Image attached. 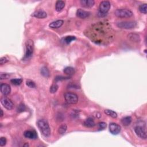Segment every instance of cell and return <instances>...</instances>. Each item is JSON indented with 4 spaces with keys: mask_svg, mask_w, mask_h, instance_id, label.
I'll return each instance as SVG.
<instances>
[{
    "mask_svg": "<svg viewBox=\"0 0 147 147\" xmlns=\"http://www.w3.org/2000/svg\"><path fill=\"white\" fill-rule=\"evenodd\" d=\"M37 127L44 137H49L51 135V129L48 123L45 120H40L37 122Z\"/></svg>",
    "mask_w": 147,
    "mask_h": 147,
    "instance_id": "6da1fadb",
    "label": "cell"
},
{
    "mask_svg": "<svg viewBox=\"0 0 147 147\" xmlns=\"http://www.w3.org/2000/svg\"><path fill=\"white\" fill-rule=\"evenodd\" d=\"M110 3L108 1H103L100 3L99 6V12L98 15L100 17H104L106 15L110 8Z\"/></svg>",
    "mask_w": 147,
    "mask_h": 147,
    "instance_id": "7a4b0ae2",
    "label": "cell"
},
{
    "mask_svg": "<svg viewBox=\"0 0 147 147\" xmlns=\"http://www.w3.org/2000/svg\"><path fill=\"white\" fill-rule=\"evenodd\" d=\"M135 132L138 137L143 140H146L147 138L146 131V125L144 122L143 125H138L135 128Z\"/></svg>",
    "mask_w": 147,
    "mask_h": 147,
    "instance_id": "3957f363",
    "label": "cell"
},
{
    "mask_svg": "<svg viewBox=\"0 0 147 147\" xmlns=\"http://www.w3.org/2000/svg\"><path fill=\"white\" fill-rule=\"evenodd\" d=\"M25 46H26V51H25L24 58V59L28 60L29 59H30L33 55V48H34L33 40L29 39L28 40L26 41Z\"/></svg>",
    "mask_w": 147,
    "mask_h": 147,
    "instance_id": "277c9868",
    "label": "cell"
},
{
    "mask_svg": "<svg viewBox=\"0 0 147 147\" xmlns=\"http://www.w3.org/2000/svg\"><path fill=\"white\" fill-rule=\"evenodd\" d=\"M114 14L119 18H129L133 16V12L128 9H118L114 12Z\"/></svg>",
    "mask_w": 147,
    "mask_h": 147,
    "instance_id": "5b68a950",
    "label": "cell"
},
{
    "mask_svg": "<svg viewBox=\"0 0 147 147\" xmlns=\"http://www.w3.org/2000/svg\"><path fill=\"white\" fill-rule=\"evenodd\" d=\"M137 24L135 21H121L117 23V26L118 28L125 29H131L135 28Z\"/></svg>",
    "mask_w": 147,
    "mask_h": 147,
    "instance_id": "8992f818",
    "label": "cell"
},
{
    "mask_svg": "<svg viewBox=\"0 0 147 147\" xmlns=\"http://www.w3.org/2000/svg\"><path fill=\"white\" fill-rule=\"evenodd\" d=\"M65 100L69 104H75L78 101V97L76 94L73 93H66L64 95Z\"/></svg>",
    "mask_w": 147,
    "mask_h": 147,
    "instance_id": "52a82bcc",
    "label": "cell"
},
{
    "mask_svg": "<svg viewBox=\"0 0 147 147\" xmlns=\"http://www.w3.org/2000/svg\"><path fill=\"white\" fill-rule=\"evenodd\" d=\"M109 131L113 135H118L121 130V127L120 125L114 122H111L109 124Z\"/></svg>",
    "mask_w": 147,
    "mask_h": 147,
    "instance_id": "ba28073f",
    "label": "cell"
},
{
    "mask_svg": "<svg viewBox=\"0 0 147 147\" xmlns=\"http://www.w3.org/2000/svg\"><path fill=\"white\" fill-rule=\"evenodd\" d=\"M1 103L5 109H6L7 110H10L13 108L14 107V104H13L12 101L10 100V99L4 97L1 99Z\"/></svg>",
    "mask_w": 147,
    "mask_h": 147,
    "instance_id": "9c48e42d",
    "label": "cell"
},
{
    "mask_svg": "<svg viewBox=\"0 0 147 147\" xmlns=\"http://www.w3.org/2000/svg\"><path fill=\"white\" fill-rule=\"evenodd\" d=\"M0 90L4 95H9L11 92V88L8 84L2 83L0 86Z\"/></svg>",
    "mask_w": 147,
    "mask_h": 147,
    "instance_id": "30bf717a",
    "label": "cell"
},
{
    "mask_svg": "<svg viewBox=\"0 0 147 147\" xmlns=\"http://www.w3.org/2000/svg\"><path fill=\"white\" fill-rule=\"evenodd\" d=\"M127 37L129 41L134 43H139L141 40L140 36L136 33H130L128 34Z\"/></svg>",
    "mask_w": 147,
    "mask_h": 147,
    "instance_id": "8fae6325",
    "label": "cell"
},
{
    "mask_svg": "<svg viewBox=\"0 0 147 147\" xmlns=\"http://www.w3.org/2000/svg\"><path fill=\"white\" fill-rule=\"evenodd\" d=\"M24 137L26 138L29 139H32V140H34V139H36L37 138V133L34 130H26L24 132Z\"/></svg>",
    "mask_w": 147,
    "mask_h": 147,
    "instance_id": "7c38bea8",
    "label": "cell"
},
{
    "mask_svg": "<svg viewBox=\"0 0 147 147\" xmlns=\"http://www.w3.org/2000/svg\"><path fill=\"white\" fill-rule=\"evenodd\" d=\"M90 15V13L89 12L86 11V10H83L82 9H79L77 10L76 11V16L82 19H85L87 17H88Z\"/></svg>",
    "mask_w": 147,
    "mask_h": 147,
    "instance_id": "4fadbf2b",
    "label": "cell"
},
{
    "mask_svg": "<svg viewBox=\"0 0 147 147\" xmlns=\"http://www.w3.org/2000/svg\"><path fill=\"white\" fill-rule=\"evenodd\" d=\"M80 3L83 7L90 8H92L94 6L95 1L94 0H81L80 1Z\"/></svg>",
    "mask_w": 147,
    "mask_h": 147,
    "instance_id": "5bb4252c",
    "label": "cell"
},
{
    "mask_svg": "<svg viewBox=\"0 0 147 147\" xmlns=\"http://www.w3.org/2000/svg\"><path fill=\"white\" fill-rule=\"evenodd\" d=\"M64 23V21L62 20H58L55 21H53L50 24L49 26L50 28H53V29H57L61 27L63 25Z\"/></svg>",
    "mask_w": 147,
    "mask_h": 147,
    "instance_id": "9a60e30c",
    "label": "cell"
},
{
    "mask_svg": "<svg viewBox=\"0 0 147 147\" xmlns=\"http://www.w3.org/2000/svg\"><path fill=\"white\" fill-rule=\"evenodd\" d=\"M32 16L34 17H36L37 18H44L47 17V13L44 12V10H37V11L34 12Z\"/></svg>",
    "mask_w": 147,
    "mask_h": 147,
    "instance_id": "2e32d148",
    "label": "cell"
},
{
    "mask_svg": "<svg viewBox=\"0 0 147 147\" xmlns=\"http://www.w3.org/2000/svg\"><path fill=\"white\" fill-rule=\"evenodd\" d=\"M83 125L86 128H93L95 125V123L94 120L89 117L85 120V121L83 122Z\"/></svg>",
    "mask_w": 147,
    "mask_h": 147,
    "instance_id": "e0dca14e",
    "label": "cell"
},
{
    "mask_svg": "<svg viewBox=\"0 0 147 147\" xmlns=\"http://www.w3.org/2000/svg\"><path fill=\"white\" fill-rule=\"evenodd\" d=\"M65 6V2L63 1H57L55 5V9L57 12H60Z\"/></svg>",
    "mask_w": 147,
    "mask_h": 147,
    "instance_id": "ac0fdd59",
    "label": "cell"
},
{
    "mask_svg": "<svg viewBox=\"0 0 147 147\" xmlns=\"http://www.w3.org/2000/svg\"><path fill=\"white\" fill-rule=\"evenodd\" d=\"M132 122V118L130 116L125 117L121 119V123L124 126H129Z\"/></svg>",
    "mask_w": 147,
    "mask_h": 147,
    "instance_id": "d6986e66",
    "label": "cell"
},
{
    "mask_svg": "<svg viewBox=\"0 0 147 147\" xmlns=\"http://www.w3.org/2000/svg\"><path fill=\"white\" fill-rule=\"evenodd\" d=\"M64 73L66 74V75H68L69 76L73 75L75 73V69L72 67H67L65 69H64Z\"/></svg>",
    "mask_w": 147,
    "mask_h": 147,
    "instance_id": "ffe728a7",
    "label": "cell"
},
{
    "mask_svg": "<svg viewBox=\"0 0 147 147\" xmlns=\"http://www.w3.org/2000/svg\"><path fill=\"white\" fill-rule=\"evenodd\" d=\"M104 112H105V113L106 115H108V116H110L113 118H116L117 117V113L114 111L113 110H109V109H106V110H105V111H104Z\"/></svg>",
    "mask_w": 147,
    "mask_h": 147,
    "instance_id": "44dd1931",
    "label": "cell"
},
{
    "mask_svg": "<svg viewBox=\"0 0 147 147\" xmlns=\"http://www.w3.org/2000/svg\"><path fill=\"white\" fill-rule=\"evenodd\" d=\"M67 130V126L66 124L61 125L58 129V132L60 135H64Z\"/></svg>",
    "mask_w": 147,
    "mask_h": 147,
    "instance_id": "7402d4cb",
    "label": "cell"
},
{
    "mask_svg": "<svg viewBox=\"0 0 147 147\" xmlns=\"http://www.w3.org/2000/svg\"><path fill=\"white\" fill-rule=\"evenodd\" d=\"M41 74L43 76H44L45 77H49L50 76V71L49 69H48L46 67H43L41 68Z\"/></svg>",
    "mask_w": 147,
    "mask_h": 147,
    "instance_id": "603a6c76",
    "label": "cell"
},
{
    "mask_svg": "<svg viewBox=\"0 0 147 147\" xmlns=\"http://www.w3.org/2000/svg\"><path fill=\"white\" fill-rule=\"evenodd\" d=\"M76 39V37L73 36H68L63 38V41L66 44H69L71 41H73Z\"/></svg>",
    "mask_w": 147,
    "mask_h": 147,
    "instance_id": "cb8c5ba5",
    "label": "cell"
},
{
    "mask_svg": "<svg viewBox=\"0 0 147 147\" xmlns=\"http://www.w3.org/2000/svg\"><path fill=\"white\" fill-rule=\"evenodd\" d=\"M138 9L140 10L141 13H143V14H146L147 12V4H143L140 5L139 6Z\"/></svg>",
    "mask_w": 147,
    "mask_h": 147,
    "instance_id": "d4e9b609",
    "label": "cell"
},
{
    "mask_svg": "<svg viewBox=\"0 0 147 147\" xmlns=\"http://www.w3.org/2000/svg\"><path fill=\"white\" fill-rule=\"evenodd\" d=\"M10 82L13 85H16V86H18L20 85L23 82V79L21 78H17V79H13L10 80Z\"/></svg>",
    "mask_w": 147,
    "mask_h": 147,
    "instance_id": "484cf974",
    "label": "cell"
},
{
    "mask_svg": "<svg viewBox=\"0 0 147 147\" xmlns=\"http://www.w3.org/2000/svg\"><path fill=\"white\" fill-rule=\"evenodd\" d=\"M59 88V86L57 84H53L50 87V92L52 94H54L56 92H57Z\"/></svg>",
    "mask_w": 147,
    "mask_h": 147,
    "instance_id": "4316f807",
    "label": "cell"
},
{
    "mask_svg": "<svg viewBox=\"0 0 147 147\" xmlns=\"http://www.w3.org/2000/svg\"><path fill=\"white\" fill-rule=\"evenodd\" d=\"M26 86L29 87V88H35L36 87L35 83H34L33 81H32V80H30V79L26 80Z\"/></svg>",
    "mask_w": 147,
    "mask_h": 147,
    "instance_id": "83f0119b",
    "label": "cell"
},
{
    "mask_svg": "<svg viewBox=\"0 0 147 147\" xmlns=\"http://www.w3.org/2000/svg\"><path fill=\"white\" fill-rule=\"evenodd\" d=\"M98 126V130H103L104 129H105V128H106L107 125L105 122H102L99 123Z\"/></svg>",
    "mask_w": 147,
    "mask_h": 147,
    "instance_id": "f1b7e54d",
    "label": "cell"
},
{
    "mask_svg": "<svg viewBox=\"0 0 147 147\" xmlns=\"http://www.w3.org/2000/svg\"><path fill=\"white\" fill-rule=\"evenodd\" d=\"M25 109H26L25 106L24 105L23 103H21L20 105L18 107L17 111L19 112V113H21V112H23V111H24Z\"/></svg>",
    "mask_w": 147,
    "mask_h": 147,
    "instance_id": "f546056e",
    "label": "cell"
},
{
    "mask_svg": "<svg viewBox=\"0 0 147 147\" xmlns=\"http://www.w3.org/2000/svg\"><path fill=\"white\" fill-rule=\"evenodd\" d=\"M6 138L4 137H1L0 138V146H3L6 145Z\"/></svg>",
    "mask_w": 147,
    "mask_h": 147,
    "instance_id": "4dcf8cb0",
    "label": "cell"
},
{
    "mask_svg": "<svg viewBox=\"0 0 147 147\" xmlns=\"http://www.w3.org/2000/svg\"><path fill=\"white\" fill-rule=\"evenodd\" d=\"M10 77V75L8 74H4V73H1V75H0V79H8Z\"/></svg>",
    "mask_w": 147,
    "mask_h": 147,
    "instance_id": "1f68e13d",
    "label": "cell"
},
{
    "mask_svg": "<svg viewBox=\"0 0 147 147\" xmlns=\"http://www.w3.org/2000/svg\"><path fill=\"white\" fill-rule=\"evenodd\" d=\"M68 79V77H64L62 76H57L55 78L56 81H62V80H65Z\"/></svg>",
    "mask_w": 147,
    "mask_h": 147,
    "instance_id": "d6a6232c",
    "label": "cell"
},
{
    "mask_svg": "<svg viewBox=\"0 0 147 147\" xmlns=\"http://www.w3.org/2000/svg\"><path fill=\"white\" fill-rule=\"evenodd\" d=\"M8 61V59L7 58L2 57L1 58V59H0V64H1V65H4V64L7 63Z\"/></svg>",
    "mask_w": 147,
    "mask_h": 147,
    "instance_id": "836d02e7",
    "label": "cell"
},
{
    "mask_svg": "<svg viewBox=\"0 0 147 147\" xmlns=\"http://www.w3.org/2000/svg\"><path fill=\"white\" fill-rule=\"evenodd\" d=\"M3 115H4L3 111H2V109H1V117H2V116H3Z\"/></svg>",
    "mask_w": 147,
    "mask_h": 147,
    "instance_id": "e575fe53",
    "label": "cell"
},
{
    "mask_svg": "<svg viewBox=\"0 0 147 147\" xmlns=\"http://www.w3.org/2000/svg\"><path fill=\"white\" fill-rule=\"evenodd\" d=\"M23 146H29V144H24Z\"/></svg>",
    "mask_w": 147,
    "mask_h": 147,
    "instance_id": "d590c367",
    "label": "cell"
}]
</instances>
